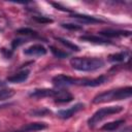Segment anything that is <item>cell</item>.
<instances>
[{
  "instance_id": "1",
  "label": "cell",
  "mask_w": 132,
  "mask_h": 132,
  "mask_svg": "<svg viewBox=\"0 0 132 132\" xmlns=\"http://www.w3.org/2000/svg\"><path fill=\"white\" fill-rule=\"evenodd\" d=\"M132 95V88L131 87H126V88H120L116 90H109L102 92L98 95H96L93 99V103L99 104V103H105L109 101H114V100H123V99H128Z\"/></svg>"
},
{
  "instance_id": "2",
  "label": "cell",
  "mask_w": 132,
  "mask_h": 132,
  "mask_svg": "<svg viewBox=\"0 0 132 132\" xmlns=\"http://www.w3.org/2000/svg\"><path fill=\"white\" fill-rule=\"evenodd\" d=\"M70 65L78 71H95L104 66V61L99 58L74 57L70 60Z\"/></svg>"
},
{
  "instance_id": "3",
  "label": "cell",
  "mask_w": 132,
  "mask_h": 132,
  "mask_svg": "<svg viewBox=\"0 0 132 132\" xmlns=\"http://www.w3.org/2000/svg\"><path fill=\"white\" fill-rule=\"evenodd\" d=\"M122 110H123L122 106H107V107L100 108L88 120V125H89V127L93 128L99 122L104 120L105 118H107V117H109L111 114H114V113H119Z\"/></svg>"
},
{
  "instance_id": "4",
  "label": "cell",
  "mask_w": 132,
  "mask_h": 132,
  "mask_svg": "<svg viewBox=\"0 0 132 132\" xmlns=\"http://www.w3.org/2000/svg\"><path fill=\"white\" fill-rule=\"evenodd\" d=\"M52 81H53L54 86L60 87V88L78 85V78H74V77L68 76L66 74H58V75L53 77Z\"/></svg>"
},
{
  "instance_id": "5",
  "label": "cell",
  "mask_w": 132,
  "mask_h": 132,
  "mask_svg": "<svg viewBox=\"0 0 132 132\" xmlns=\"http://www.w3.org/2000/svg\"><path fill=\"white\" fill-rule=\"evenodd\" d=\"M84 106L85 105L82 103H76L75 105H73V106H71V107H69L67 109H61V110H59L57 112V116L59 118H61V119H69L74 113H76L77 111L81 110L84 108Z\"/></svg>"
},
{
  "instance_id": "6",
  "label": "cell",
  "mask_w": 132,
  "mask_h": 132,
  "mask_svg": "<svg viewBox=\"0 0 132 132\" xmlns=\"http://www.w3.org/2000/svg\"><path fill=\"white\" fill-rule=\"evenodd\" d=\"M102 36L114 38V37H127L131 35V31L129 30H113V29H105L99 32Z\"/></svg>"
},
{
  "instance_id": "7",
  "label": "cell",
  "mask_w": 132,
  "mask_h": 132,
  "mask_svg": "<svg viewBox=\"0 0 132 132\" xmlns=\"http://www.w3.org/2000/svg\"><path fill=\"white\" fill-rule=\"evenodd\" d=\"M107 80V77L104 75H100L98 77L89 79V78H78V85L80 86H87V87H97L102 84H104Z\"/></svg>"
},
{
  "instance_id": "8",
  "label": "cell",
  "mask_w": 132,
  "mask_h": 132,
  "mask_svg": "<svg viewBox=\"0 0 132 132\" xmlns=\"http://www.w3.org/2000/svg\"><path fill=\"white\" fill-rule=\"evenodd\" d=\"M46 53L47 50L42 44H33L24 50V54L27 56H43Z\"/></svg>"
},
{
  "instance_id": "9",
  "label": "cell",
  "mask_w": 132,
  "mask_h": 132,
  "mask_svg": "<svg viewBox=\"0 0 132 132\" xmlns=\"http://www.w3.org/2000/svg\"><path fill=\"white\" fill-rule=\"evenodd\" d=\"M56 94L55 90L52 89H35L30 92L29 96L33 98H45V97H54Z\"/></svg>"
},
{
  "instance_id": "10",
  "label": "cell",
  "mask_w": 132,
  "mask_h": 132,
  "mask_svg": "<svg viewBox=\"0 0 132 132\" xmlns=\"http://www.w3.org/2000/svg\"><path fill=\"white\" fill-rule=\"evenodd\" d=\"M30 74V71L29 70H22L18 73H14L10 76L7 77V81L8 82H12V84H18V82H22V81H25L28 76Z\"/></svg>"
},
{
  "instance_id": "11",
  "label": "cell",
  "mask_w": 132,
  "mask_h": 132,
  "mask_svg": "<svg viewBox=\"0 0 132 132\" xmlns=\"http://www.w3.org/2000/svg\"><path fill=\"white\" fill-rule=\"evenodd\" d=\"M54 99L58 103H67V102H70L73 100V96L69 92L61 90V91H56Z\"/></svg>"
},
{
  "instance_id": "12",
  "label": "cell",
  "mask_w": 132,
  "mask_h": 132,
  "mask_svg": "<svg viewBox=\"0 0 132 132\" xmlns=\"http://www.w3.org/2000/svg\"><path fill=\"white\" fill-rule=\"evenodd\" d=\"M80 40L87 41V42H91V43H95V44H109L111 43L109 40L96 36V35H82L79 37Z\"/></svg>"
},
{
  "instance_id": "13",
  "label": "cell",
  "mask_w": 132,
  "mask_h": 132,
  "mask_svg": "<svg viewBox=\"0 0 132 132\" xmlns=\"http://www.w3.org/2000/svg\"><path fill=\"white\" fill-rule=\"evenodd\" d=\"M72 18L78 20L79 22H82V23H100L101 20L95 18V16H91V15H87V14H77V13H73L72 14Z\"/></svg>"
},
{
  "instance_id": "14",
  "label": "cell",
  "mask_w": 132,
  "mask_h": 132,
  "mask_svg": "<svg viewBox=\"0 0 132 132\" xmlns=\"http://www.w3.org/2000/svg\"><path fill=\"white\" fill-rule=\"evenodd\" d=\"M129 56V52L124 51V52H120L117 54H112L108 57V60L110 62H116V63H120V62H124Z\"/></svg>"
},
{
  "instance_id": "15",
  "label": "cell",
  "mask_w": 132,
  "mask_h": 132,
  "mask_svg": "<svg viewBox=\"0 0 132 132\" xmlns=\"http://www.w3.org/2000/svg\"><path fill=\"white\" fill-rule=\"evenodd\" d=\"M47 126L44 123H30L25 125L23 128L25 129L26 132H34V131H39V130H43L45 129Z\"/></svg>"
},
{
  "instance_id": "16",
  "label": "cell",
  "mask_w": 132,
  "mask_h": 132,
  "mask_svg": "<svg viewBox=\"0 0 132 132\" xmlns=\"http://www.w3.org/2000/svg\"><path fill=\"white\" fill-rule=\"evenodd\" d=\"M124 123H125V120H118V121H114V122H110V123L104 124L101 129L104 130V131H114L116 129H118Z\"/></svg>"
},
{
  "instance_id": "17",
  "label": "cell",
  "mask_w": 132,
  "mask_h": 132,
  "mask_svg": "<svg viewBox=\"0 0 132 132\" xmlns=\"http://www.w3.org/2000/svg\"><path fill=\"white\" fill-rule=\"evenodd\" d=\"M55 39L58 40V41H59L60 43H62L63 45H65L66 47H68L69 50H72V51H75V52H78V51H79V47H78L76 44L72 43L71 41H69V40H67V39H65V38H62V37H55Z\"/></svg>"
},
{
  "instance_id": "18",
  "label": "cell",
  "mask_w": 132,
  "mask_h": 132,
  "mask_svg": "<svg viewBox=\"0 0 132 132\" xmlns=\"http://www.w3.org/2000/svg\"><path fill=\"white\" fill-rule=\"evenodd\" d=\"M16 33L25 35V36H30V37H39L38 33L30 28H20L16 30Z\"/></svg>"
},
{
  "instance_id": "19",
  "label": "cell",
  "mask_w": 132,
  "mask_h": 132,
  "mask_svg": "<svg viewBox=\"0 0 132 132\" xmlns=\"http://www.w3.org/2000/svg\"><path fill=\"white\" fill-rule=\"evenodd\" d=\"M50 50H51V52L53 53V55H54L55 57L59 58V59H64V58H66V57L69 56L68 53H66V52H62V51L56 48L55 46H50Z\"/></svg>"
},
{
  "instance_id": "20",
  "label": "cell",
  "mask_w": 132,
  "mask_h": 132,
  "mask_svg": "<svg viewBox=\"0 0 132 132\" xmlns=\"http://www.w3.org/2000/svg\"><path fill=\"white\" fill-rule=\"evenodd\" d=\"M47 113H51V111L46 108H38V109H34V110H31L30 111V114L31 116H34V117H44L46 116Z\"/></svg>"
},
{
  "instance_id": "21",
  "label": "cell",
  "mask_w": 132,
  "mask_h": 132,
  "mask_svg": "<svg viewBox=\"0 0 132 132\" xmlns=\"http://www.w3.org/2000/svg\"><path fill=\"white\" fill-rule=\"evenodd\" d=\"M14 94L13 90L11 89H4L2 91H0V100H5V99H9L10 97H12Z\"/></svg>"
},
{
  "instance_id": "22",
  "label": "cell",
  "mask_w": 132,
  "mask_h": 132,
  "mask_svg": "<svg viewBox=\"0 0 132 132\" xmlns=\"http://www.w3.org/2000/svg\"><path fill=\"white\" fill-rule=\"evenodd\" d=\"M61 26L67 30H72V31H78V30H81L82 27L80 25H77V24H72V23H62Z\"/></svg>"
},
{
  "instance_id": "23",
  "label": "cell",
  "mask_w": 132,
  "mask_h": 132,
  "mask_svg": "<svg viewBox=\"0 0 132 132\" xmlns=\"http://www.w3.org/2000/svg\"><path fill=\"white\" fill-rule=\"evenodd\" d=\"M32 19L34 21H36L37 23H40V24H48V23H53V20L51 18H47V16H43V15H33Z\"/></svg>"
},
{
  "instance_id": "24",
  "label": "cell",
  "mask_w": 132,
  "mask_h": 132,
  "mask_svg": "<svg viewBox=\"0 0 132 132\" xmlns=\"http://www.w3.org/2000/svg\"><path fill=\"white\" fill-rule=\"evenodd\" d=\"M51 4L54 6V7H56L57 9H59V10H62V11H67V12H70L71 10L70 9H68V8H66V7H64V6H62L60 3H56V2H51Z\"/></svg>"
},
{
  "instance_id": "25",
  "label": "cell",
  "mask_w": 132,
  "mask_h": 132,
  "mask_svg": "<svg viewBox=\"0 0 132 132\" xmlns=\"http://www.w3.org/2000/svg\"><path fill=\"white\" fill-rule=\"evenodd\" d=\"M25 41L23 40V39H21V38H16V39H13V41L11 42V46H12V48H15V47H18L19 45H21L22 43H24Z\"/></svg>"
},
{
  "instance_id": "26",
  "label": "cell",
  "mask_w": 132,
  "mask_h": 132,
  "mask_svg": "<svg viewBox=\"0 0 132 132\" xmlns=\"http://www.w3.org/2000/svg\"><path fill=\"white\" fill-rule=\"evenodd\" d=\"M4 89H6V84H5L4 81L0 80V91H2V90H4Z\"/></svg>"
},
{
  "instance_id": "27",
  "label": "cell",
  "mask_w": 132,
  "mask_h": 132,
  "mask_svg": "<svg viewBox=\"0 0 132 132\" xmlns=\"http://www.w3.org/2000/svg\"><path fill=\"white\" fill-rule=\"evenodd\" d=\"M119 132H131V127H127V128H125L124 130L119 131Z\"/></svg>"
},
{
  "instance_id": "28",
  "label": "cell",
  "mask_w": 132,
  "mask_h": 132,
  "mask_svg": "<svg viewBox=\"0 0 132 132\" xmlns=\"http://www.w3.org/2000/svg\"><path fill=\"white\" fill-rule=\"evenodd\" d=\"M12 132H26V131H25V129H24V128H22V129H20V130H16V131H12Z\"/></svg>"
}]
</instances>
